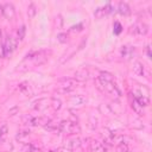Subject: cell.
Here are the masks:
<instances>
[{
	"label": "cell",
	"mask_w": 152,
	"mask_h": 152,
	"mask_svg": "<svg viewBox=\"0 0 152 152\" xmlns=\"http://www.w3.org/2000/svg\"><path fill=\"white\" fill-rule=\"evenodd\" d=\"M96 87L101 91L110 95L113 99H120L121 97V91L115 86L114 82H103V81H100L99 78H96Z\"/></svg>",
	"instance_id": "6da1fadb"
},
{
	"label": "cell",
	"mask_w": 152,
	"mask_h": 152,
	"mask_svg": "<svg viewBox=\"0 0 152 152\" xmlns=\"http://www.w3.org/2000/svg\"><path fill=\"white\" fill-rule=\"evenodd\" d=\"M58 127H59V133H64L66 135H72V134L80 133L81 131L78 124L71 120H62L58 124Z\"/></svg>",
	"instance_id": "7a4b0ae2"
},
{
	"label": "cell",
	"mask_w": 152,
	"mask_h": 152,
	"mask_svg": "<svg viewBox=\"0 0 152 152\" xmlns=\"http://www.w3.org/2000/svg\"><path fill=\"white\" fill-rule=\"evenodd\" d=\"M78 82L75 80V78H65V80H62L58 84H57V88H56V91L58 94H69L71 93L74 89H76Z\"/></svg>",
	"instance_id": "3957f363"
},
{
	"label": "cell",
	"mask_w": 152,
	"mask_h": 152,
	"mask_svg": "<svg viewBox=\"0 0 152 152\" xmlns=\"http://www.w3.org/2000/svg\"><path fill=\"white\" fill-rule=\"evenodd\" d=\"M48 52L42 50V51H34V52H30L26 55V59H31L33 62L34 65H40L44 64L48 61Z\"/></svg>",
	"instance_id": "277c9868"
},
{
	"label": "cell",
	"mask_w": 152,
	"mask_h": 152,
	"mask_svg": "<svg viewBox=\"0 0 152 152\" xmlns=\"http://www.w3.org/2000/svg\"><path fill=\"white\" fill-rule=\"evenodd\" d=\"M128 32L131 34H135V36H145L148 32V26L144 23H135L129 27Z\"/></svg>",
	"instance_id": "5b68a950"
},
{
	"label": "cell",
	"mask_w": 152,
	"mask_h": 152,
	"mask_svg": "<svg viewBox=\"0 0 152 152\" xmlns=\"http://www.w3.org/2000/svg\"><path fill=\"white\" fill-rule=\"evenodd\" d=\"M17 45H18V40L14 37H12V36H7L6 37V40L4 43V50H5L6 56L11 55L17 49Z\"/></svg>",
	"instance_id": "8992f818"
},
{
	"label": "cell",
	"mask_w": 152,
	"mask_h": 152,
	"mask_svg": "<svg viewBox=\"0 0 152 152\" xmlns=\"http://www.w3.org/2000/svg\"><path fill=\"white\" fill-rule=\"evenodd\" d=\"M82 145V140L80 138H72L68 141H65L64 144V148L68 151V152H74L76 151L77 148H80Z\"/></svg>",
	"instance_id": "52a82bcc"
},
{
	"label": "cell",
	"mask_w": 152,
	"mask_h": 152,
	"mask_svg": "<svg viewBox=\"0 0 152 152\" xmlns=\"http://www.w3.org/2000/svg\"><path fill=\"white\" fill-rule=\"evenodd\" d=\"M112 12H113V6L110 4H107V5L102 6V7L96 8L95 12H94V17L96 19H101V18H103L104 15H107V14H109Z\"/></svg>",
	"instance_id": "ba28073f"
},
{
	"label": "cell",
	"mask_w": 152,
	"mask_h": 152,
	"mask_svg": "<svg viewBox=\"0 0 152 152\" xmlns=\"http://www.w3.org/2000/svg\"><path fill=\"white\" fill-rule=\"evenodd\" d=\"M87 102V99L84 95L82 94H77V95H72L69 99V104L71 107H82L84 103Z\"/></svg>",
	"instance_id": "9c48e42d"
},
{
	"label": "cell",
	"mask_w": 152,
	"mask_h": 152,
	"mask_svg": "<svg viewBox=\"0 0 152 152\" xmlns=\"http://www.w3.org/2000/svg\"><path fill=\"white\" fill-rule=\"evenodd\" d=\"M2 14L7 18V19H13L14 15H15V10H14V6L12 4H5L2 6Z\"/></svg>",
	"instance_id": "30bf717a"
},
{
	"label": "cell",
	"mask_w": 152,
	"mask_h": 152,
	"mask_svg": "<svg viewBox=\"0 0 152 152\" xmlns=\"http://www.w3.org/2000/svg\"><path fill=\"white\" fill-rule=\"evenodd\" d=\"M77 82H83V81H87L88 78H89V71H88V69H86V68H82V69H80V70H77L76 72H75V77H74Z\"/></svg>",
	"instance_id": "8fae6325"
},
{
	"label": "cell",
	"mask_w": 152,
	"mask_h": 152,
	"mask_svg": "<svg viewBox=\"0 0 152 152\" xmlns=\"http://www.w3.org/2000/svg\"><path fill=\"white\" fill-rule=\"evenodd\" d=\"M89 148H90V152H107V147L97 140H91Z\"/></svg>",
	"instance_id": "7c38bea8"
},
{
	"label": "cell",
	"mask_w": 152,
	"mask_h": 152,
	"mask_svg": "<svg viewBox=\"0 0 152 152\" xmlns=\"http://www.w3.org/2000/svg\"><path fill=\"white\" fill-rule=\"evenodd\" d=\"M48 106H50V102H49L46 99H39L38 101H36V102L33 103L32 107H33V109H36V110H38V112H42V110L46 109Z\"/></svg>",
	"instance_id": "4fadbf2b"
},
{
	"label": "cell",
	"mask_w": 152,
	"mask_h": 152,
	"mask_svg": "<svg viewBox=\"0 0 152 152\" xmlns=\"http://www.w3.org/2000/svg\"><path fill=\"white\" fill-rule=\"evenodd\" d=\"M133 71H134V74H137V75H139V76H146V75H147V71H146V69H145V65H144L142 63H140V62H135V63H134V65H133Z\"/></svg>",
	"instance_id": "5bb4252c"
},
{
	"label": "cell",
	"mask_w": 152,
	"mask_h": 152,
	"mask_svg": "<svg viewBox=\"0 0 152 152\" xmlns=\"http://www.w3.org/2000/svg\"><path fill=\"white\" fill-rule=\"evenodd\" d=\"M133 55H134V48L128 46V45L122 46V49H121V56L125 59H131L133 57Z\"/></svg>",
	"instance_id": "9a60e30c"
},
{
	"label": "cell",
	"mask_w": 152,
	"mask_h": 152,
	"mask_svg": "<svg viewBox=\"0 0 152 152\" xmlns=\"http://www.w3.org/2000/svg\"><path fill=\"white\" fill-rule=\"evenodd\" d=\"M131 107H132V109H133V112L135 113V114H138L139 116H142L144 114H145V112H144V107H141L140 104H139V102L133 97V100L131 101Z\"/></svg>",
	"instance_id": "2e32d148"
},
{
	"label": "cell",
	"mask_w": 152,
	"mask_h": 152,
	"mask_svg": "<svg viewBox=\"0 0 152 152\" xmlns=\"http://www.w3.org/2000/svg\"><path fill=\"white\" fill-rule=\"evenodd\" d=\"M44 128L48 129L49 132H52V133H59V127H58V124L55 122L53 120H48V122L44 125Z\"/></svg>",
	"instance_id": "e0dca14e"
},
{
	"label": "cell",
	"mask_w": 152,
	"mask_h": 152,
	"mask_svg": "<svg viewBox=\"0 0 152 152\" xmlns=\"http://www.w3.org/2000/svg\"><path fill=\"white\" fill-rule=\"evenodd\" d=\"M118 12H119L121 15H128V14H131V7L128 6V4L121 1V2H119V5H118Z\"/></svg>",
	"instance_id": "ac0fdd59"
},
{
	"label": "cell",
	"mask_w": 152,
	"mask_h": 152,
	"mask_svg": "<svg viewBox=\"0 0 152 152\" xmlns=\"http://www.w3.org/2000/svg\"><path fill=\"white\" fill-rule=\"evenodd\" d=\"M97 78L103 82H114V76L108 71H101L97 76Z\"/></svg>",
	"instance_id": "d6986e66"
},
{
	"label": "cell",
	"mask_w": 152,
	"mask_h": 152,
	"mask_svg": "<svg viewBox=\"0 0 152 152\" xmlns=\"http://www.w3.org/2000/svg\"><path fill=\"white\" fill-rule=\"evenodd\" d=\"M28 137H30V131H28V129H23V131L18 132V134H17L15 139H17V140H19L20 142L26 144L25 141H26V139H27Z\"/></svg>",
	"instance_id": "ffe728a7"
},
{
	"label": "cell",
	"mask_w": 152,
	"mask_h": 152,
	"mask_svg": "<svg viewBox=\"0 0 152 152\" xmlns=\"http://www.w3.org/2000/svg\"><path fill=\"white\" fill-rule=\"evenodd\" d=\"M50 107L53 109V110H59L62 108V101L57 97H52L50 100Z\"/></svg>",
	"instance_id": "44dd1931"
},
{
	"label": "cell",
	"mask_w": 152,
	"mask_h": 152,
	"mask_svg": "<svg viewBox=\"0 0 152 152\" xmlns=\"http://www.w3.org/2000/svg\"><path fill=\"white\" fill-rule=\"evenodd\" d=\"M37 13V10H36V5L34 4H30L28 7H27V15L28 18H33Z\"/></svg>",
	"instance_id": "7402d4cb"
},
{
	"label": "cell",
	"mask_w": 152,
	"mask_h": 152,
	"mask_svg": "<svg viewBox=\"0 0 152 152\" xmlns=\"http://www.w3.org/2000/svg\"><path fill=\"white\" fill-rule=\"evenodd\" d=\"M24 150H25L26 152H39V148H38L33 142L26 144V145H25V147H24Z\"/></svg>",
	"instance_id": "603a6c76"
},
{
	"label": "cell",
	"mask_w": 152,
	"mask_h": 152,
	"mask_svg": "<svg viewBox=\"0 0 152 152\" xmlns=\"http://www.w3.org/2000/svg\"><path fill=\"white\" fill-rule=\"evenodd\" d=\"M25 33H26V26L23 25V26L19 27V30H18V32H17L18 39H19V40H23V39L25 38Z\"/></svg>",
	"instance_id": "cb8c5ba5"
},
{
	"label": "cell",
	"mask_w": 152,
	"mask_h": 152,
	"mask_svg": "<svg viewBox=\"0 0 152 152\" xmlns=\"http://www.w3.org/2000/svg\"><path fill=\"white\" fill-rule=\"evenodd\" d=\"M116 152H129V147L127 144H119L116 145Z\"/></svg>",
	"instance_id": "d4e9b609"
},
{
	"label": "cell",
	"mask_w": 152,
	"mask_h": 152,
	"mask_svg": "<svg viewBox=\"0 0 152 152\" xmlns=\"http://www.w3.org/2000/svg\"><path fill=\"white\" fill-rule=\"evenodd\" d=\"M57 39H58L59 43H66L68 36H66V33H58L57 34Z\"/></svg>",
	"instance_id": "484cf974"
},
{
	"label": "cell",
	"mask_w": 152,
	"mask_h": 152,
	"mask_svg": "<svg viewBox=\"0 0 152 152\" xmlns=\"http://www.w3.org/2000/svg\"><path fill=\"white\" fill-rule=\"evenodd\" d=\"M7 133V126L5 125V124H2V125H0V140L5 137V134Z\"/></svg>",
	"instance_id": "4316f807"
},
{
	"label": "cell",
	"mask_w": 152,
	"mask_h": 152,
	"mask_svg": "<svg viewBox=\"0 0 152 152\" xmlns=\"http://www.w3.org/2000/svg\"><path fill=\"white\" fill-rule=\"evenodd\" d=\"M121 31H122V26H121V24H120V23H114V33L119 34Z\"/></svg>",
	"instance_id": "83f0119b"
},
{
	"label": "cell",
	"mask_w": 152,
	"mask_h": 152,
	"mask_svg": "<svg viewBox=\"0 0 152 152\" xmlns=\"http://www.w3.org/2000/svg\"><path fill=\"white\" fill-rule=\"evenodd\" d=\"M82 27H83V25H82V24H78V25H76V26H71V27H70V31H71V32L81 31V30H82Z\"/></svg>",
	"instance_id": "f1b7e54d"
},
{
	"label": "cell",
	"mask_w": 152,
	"mask_h": 152,
	"mask_svg": "<svg viewBox=\"0 0 152 152\" xmlns=\"http://www.w3.org/2000/svg\"><path fill=\"white\" fill-rule=\"evenodd\" d=\"M6 56L5 50H4V45H0V58H4Z\"/></svg>",
	"instance_id": "f546056e"
},
{
	"label": "cell",
	"mask_w": 152,
	"mask_h": 152,
	"mask_svg": "<svg viewBox=\"0 0 152 152\" xmlns=\"http://www.w3.org/2000/svg\"><path fill=\"white\" fill-rule=\"evenodd\" d=\"M146 52H147V56H148V57L151 58V57H152V55H151V50H150V45H147V46H146Z\"/></svg>",
	"instance_id": "4dcf8cb0"
},
{
	"label": "cell",
	"mask_w": 152,
	"mask_h": 152,
	"mask_svg": "<svg viewBox=\"0 0 152 152\" xmlns=\"http://www.w3.org/2000/svg\"><path fill=\"white\" fill-rule=\"evenodd\" d=\"M1 36H2V32H1V28H0V38H1Z\"/></svg>",
	"instance_id": "1f68e13d"
},
{
	"label": "cell",
	"mask_w": 152,
	"mask_h": 152,
	"mask_svg": "<svg viewBox=\"0 0 152 152\" xmlns=\"http://www.w3.org/2000/svg\"><path fill=\"white\" fill-rule=\"evenodd\" d=\"M50 152H58V151H53V150H52V151H50Z\"/></svg>",
	"instance_id": "d6a6232c"
}]
</instances>
